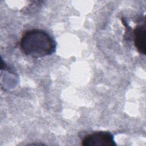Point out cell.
<instances>
[{
    "label": "cell",
    "instance_id": "obj_1",
    "mask_svg": "<svg viewBox=\"0 0 146 146\" xmlns=\"http://www.w3.org/2000/svg\"><path fill=\"white\" fill-rule=\"evenodd\" d=\"M55 40L46 31L31 29L26 31L20 40L22 52L29 56L38 58L50 55L56 50Z\"/></svg>",
    "mask_w": 146,
    "mask_h": 146
},
{
    "label": "cell",
    "instance_id": "obj_2",
    "mask_svg": "<svg viewBox=\"0 0 146 146\" xmlns=\"http://www.w3.org/2000/svg\"><path fill=\"white\" fill-rule=\"evenodd\" d=\"M84 146H115V141L113 135L108 131H97L88 134L82 140Z\"/></svg>",
    "mask_w": 146,
    "mask_h": 146
},
{
    "label": "cell",
    "instance_id": "obj_3",
    "mask_svg": "<svg viewBox=\"0 0 146 146\" xmlns=\"http://www.w3.org/2000/svg\"><path fill=\"white\" fill-rule=\"evenodd\" d=\"M145 21L137 25L133 30V42L137 51L143 55L145 54Z\"/></svg>",
    "mask_w": 146,
    "mask_h": 146
}]
</instances>
